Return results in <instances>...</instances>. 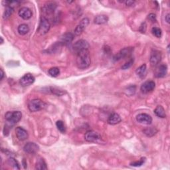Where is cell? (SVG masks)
<instances>
[{
	"instance_id": "obj_8",
	"label": "cell",
	"mask_w": 170,
	"mask_h": 170,
	"mask_svg": "<svg viewBox=\"0 0 170 170\" xmlns=\"http://www.w3.org/2000/svg\"><path fill=\"white\" fill-rule=\"evenodd\" d=\"M89 21H90L88 18L87 17L83 18V19L80 21L79 25L76 27L75 29V34L77 36L82 34V33L84 31V29L87 28L88 24H89Z\"/></svg>"
},
{
	"instance_id": "obj_27",
	"label": "cell",
	"mask_w": 170,
	"mask_h": 170,
	"mask_svg": "<svg viewBox=\"0 0 170 170\" xmlns=\"http://www.w3.org/2000/svg\"><path fill=\"white\" fill-rule=\"evenodd\" d=\"M49 91L51 93L55 94V95H57V96H61L63 94H65V91H62V90L58 89V88H56V87H49Z\"/></svg>"
},
{
	"instance_id": "obj_39",
	"label": "cell",
	"mask_w": 170,
	"mask_h": 170,
	"mask_svg": "<svg viewBox=\"0 0 170 170\" xmlns=\"http://www.w3.org/2000/svg\"><path fill=\"white\" fill-rule=\"evenodd\" d=\"M169 17H170V15L169 13L165 16V20H166V21H167V23H169V22H170Z\"/></svg>"
},
{
	"instance_id": "obj_21",
	"label": "cell",
	"mask_w": 170,
	"mask_h": 170,
	"mask_svg": "<svg viewBox=\"0 0 170 170\" xmlns=\"http://www.w3.org/2000/svg\"><path fill=\"white\" fill-rule=\"evenodd\" d=\"M136 73L140 78H141V79L145 78V76H146V74H147L146 65L143 64L140 66V67H138L137 69H136Z\"/></svg>"
},
{
	"instance_id": "obj_2",
	"label": "cell",
	"mask_w": 170,
	"mask_h": 170,
	"mask_svg": "<svg viewBox=\"0 0 170 170\" xmlns=\"http://www.w3.org/2000/svg\"><path fill=\"white\" fill-rule=\"evenodd\" d=\"M46 104L40 99H33L29 101L28 108L32 112H38L45 108Z\"/></svg>"
},
{
	"instance_id": "obj_15",
	"label": "cell",
	"mask_w": 170,
	"mask_h": 170,
	"mask_svg": "<svg viewBox=\"0 0 170 170\" xmlns=\"http://www.w3.org/2000/svg\"><path fill=\"white\" fill-rule=\"evenodd\" d=\"M18 14H19V16L24 20L29 19L30 18H31L33 15L31 10L30 9H29L28 7H25L21 8L19 11V12H18Z\"/></svg>"
},
{
	"instance_id": "obj_36",
	"label": "cell",
	"mask_w": 170,
	"mask_h": 170,
	"mask_svg": "<svg viewBox=\"0 0 170 170\" xmlns=\"http://www.w3.org/2000/svg\"><path fill=\"white\" fill-rule=\"evenodd\" d=\"M148 19L152 22L156 21V16L154 13H150L148 16Z\"/></svg>"
},
{
	"instance_id": "obj_7",
	"label": "cell",
	"mask_w": 170,
	"mask_h": 170,
	"mask_svg": "<svg viewBox=\"0 0 170 170\" xmlns=\"http://www.w3.org/2000/svg\"><path fill=\"white\" fill-rule=\"evenodd\" d=\"M161 60V54L159 51L153 50L151 51L150 58V62L151 65L153 66H156L160 63Z\"/></svg>"
},
{
	"instance_id": "obj_18",
	"label": "cell",
	"mask_w": 170,
	"mask_h": 170,
	"mask_svg": "<svg viewBox=\"0 0 170 170\" xmlns=\"http://www.w3.org/2000/svg\"><path fill=\"white\" fill-rule=\"evenodd\" d=\"M74 39V35L71 33H65L61 37V43L62 45H69Z\"/></svg>"
},
{
	"instance_id": "obj_24",
	"label": "cell",
	"mask_w": 170,
	"mask_h": 170,
	"mask_svg": "<svg viewBox=\"0 0 170 170\" xmlns=\"http://www.w3.org/2000/svg\"><path fill=\"white\" fill-rule=\"evenodd\" d=\"M17 30H18V33H19L20 35H25L29 32V27L26 24H21L18 27Z\"/></svg>"
},
{
	"instance_id": "obj_28",
	"label": "cell",
	"mask_w": 170,
	"mask_h": 170,
	"mask_svg": "<svg viewBox=\"0 0 170 170\" xmlns=\"http://www.w3.org/2000/svg\"><path fill=\"white\" fill-rule=\"evenodd\" d=\"M56 126L58 128V130L60 131L61 133H65L66 132V127L63 122L61 120H58L56 122Z\"/></svg>"
},
{
	"instance_id": "obj_16",
	"label": "cell",
	"mask_w": 170,
	"mask_h": 170,
	"mask_svg": "<svg viewBox=\"0 0 170 170\" xmlns=\"http://www.w3.org/2000/svg\"><path fill=\"white\" fill-rule=\"evenodd\" d=\"M16 134L18 140L20 141H24L28 138V133L24 128L21 127H17L16 129Z\"/></svg>"
},
{
	"instance_id": "obj_4",
	"label": "cell",
	"mask_w": 170,
	"mask_h": 170,
	"mask_svg": "<svg viewBox=\"0 0 170 170\" xmlns=\"http://www.w3.org/2000/svg\"><path fill=\"white\" fill-rule=\"evenodd\" d=\"M50 27L51 25L48 19H46L45 17H42L41 18L39 27L37 29V32L39 34L41 35H45L49 31Z\"/></svg>"
},
{
	"instance_id": "obj_34",
	"label": "cell",
	"mask_w": 170,
	"mask_h": 170,
	"mask_svg": "<svg viewBox=\"0 0 170 170\" xmlns=\"http://www.w3.org/2000/svg\"><path fill=\"white\" fill-rule=\"evenodd\" d=\"M136 86L133 85V86H130L128 87V88L126 90V94L129 96H132V94H134L136 92Z\"/></svg>"
},
{
	"instance_id": "obj_29",
	"label": "cell",
	"mask_w": 170,
	"mask_h": 170,
	"mask_svg": "<svg viewBox=\"0 0 170 170\" xmlns=\"http://www.w3.org/2000/svg\"><path fill=\"white\" fill-rule=\"evenodd\" d=\"M49 74L53 77H57L60 74V70L58 67H53L49 70Z\"/></svg>"
},
{
	"instance_id": "obj_30",
	"label": "cell",
	"mask_w": 170,
	"mask_h": 170,
	"mask_svg": "<svg viewBox=\"0 0 170 170\" xmlns=\"http://www.w3.org/2000/svg\"><path fill=\"white\" fill-rule=\"evenodd\" d=\"M8 163L10 165L13 166V167L15 169H19L20 167H19V165L18 164V162L16 160H15L14 158H10L9 160H8Z\"/></svg>"
},
{
	"instance_id": "obj_19",
	"label": "cell",
	"mask_w": 170,
	"mask_h": 170,
	"mask_svg": "<svg viewBox=\"0 0 170 170\" xmlns=\"http://www.w3.org/2000/svg\"><path fill=\"white\" fill-rule=\"evenodd\" d=\"M122 119L119 114L117 113H112L108 118V123L110 125H115L119 124L121 122Z\"/></svg>"
},
{
	"instance_id": "obj_6",
	"label": "cell",
	"mask_w": 170,
	"mask_h": 170,
	"mask_svg": "<svg viewBox=\"0 0 170 170\" xmlns=\"http://www.w3.org/2000/svg\"><path fill=\"white\" fill-rule=\"evenodd\" d=\"M101 138V135L94 130L87 131L84 135V140L88 142H96Z\"/></svg>"
},
{
	"instance_id": "obj_3",
	"label": "cell",
	"mask_w": 170,
	"mask_h": 170,
	"mask_svg": "<svg viewBox=\"0 0 170 170\" xmlns=\"http://www.w3.org/2000/svg\"><path fill=\"white\" fill-rule=\"evenodd\" d=\"M21 118L22 114L19 111H8L6 112L5 115V120L12 124H15L19 122L21 120Z\"/></svg>"
},
{
	"instance_id": "obj_9",
	"label": "cell",
	"mask_w": 170,
	"mask_h": 170,
	"mask_svg": "<svg viewBox=\"0 0 170 170\" xmlns=\"http://www.w3.org/2000/svg\"><path fill=\"white\" fill-rule=\"evenodd\" d=\"M89 47H90L89 43H88L87 41L80 39V40L77 41L74 44L73 49L75 50V52H76V53H77L80 51H83L84 49H88Z\"/></svg>"
},
{
	"instance_id": "obj_12",
	"label": "cell",
	"mask_w": 170,
	"mask_h": 170,
	"mask_svg": "<svg viewBox=\"0 0 170 170\" xmlns=\"http://www.w3.org/2000/svg\"><path fill=\"white\" fill-rule=\"evenodd\" d=\"M39 147L35 143L28 142L23 147L25 152L29 154H35L39 151Z\"/></svg>"
},
{
	"instance_id": "obj_35",
	"label": "cell",
	"mask_w": 170,
	"mask_h": 170,
	"mask_svg": "<svg viewBox=\"0 0 170 170\" xmlns=\"http://www.w3.org/2000/svg\"><path fill=\"white\" fill-rule=\"evenodd\" d=\"M146 28H147V25H146V23L144 22V23H142V25H140V31L142 33H145L146 31Z\"/></svg>"
},
{
	"instance_id": "obj_13",
	"label": "cell",
	"mask_w": 170,
	"mask_h": 170,
	"mask_svg": "<svg viewBox=\"0 0 170 170\" xmlns=\"http://www.w3.org/2000/svg\"><path fill=\"white\" fill-rule=\"evenodd\" d=\"M136 120L140 124L150 125L152 122V118L149 114L142 113L137 115V116H136Z\"/></svg>"
},
{
	"instance_id": "obj_17",
	"label": "cell",
	"mask_w": 170,
	"mask_h": 170,
	"mask_svg": "<svg viewBox=\"0 0 170 170\" xmlns=\"http://www.w3.org/2000/svg\"><path fill=\"white\" fill-rule=\"evenodd\" d=\"M57 8V4L54 2H49L47 3L43 8V12L47 15L52 14L54 13Z\"/></svg>"
},
{
	"instance_id": "obj_25",
	"label": "cell",
	"mask_w": 170,
	"mask_h": 170,
	"mask_svg": "<svg viewBox=\"0 0 170 170\" xmlns=\"http://www.w3.org/2000/svg\"><path fill=\"white\" fill-rule=\"evenodd\" d=\"M158 132V130L154 127H148L143 130V133L148 137H151Z\"/></svg>"
},
{
	"instance_id": "obj_32",
	"label": "cell",
	"mask_w": 170,
	"mask_h": 170,
	"mask_svg": "<svg viewBox=\"0 0 170 170\" xmlns=\"http://www.w3.org/2000/svg\"><path fill=\"white\" fill-rule=\"evenodd\" d=\"M134 58H131L130 60H129L128 62H126V63L123 66H122V69L127 70L128 69H130L131 66L133 65V64H134Z\"/></svg>"
},
{
	"instance_id": "obj_22",
	"label": "cell",
	"mask_w": 170,
	"mask_h": 170,
	"mask_svg": "<svg viewBox=\"0 0 170 170\" xmlns=\"http://www.w3.org/2000/svg\"><path fill=\"white\" fill-rule=\"evenodd\" d=\"M154 113L159 118H164L166 117V114L165 112L164 108L161 106H158L156 109L154 110Z\"/></svg>"
},
{
	"instance_id": "obj_14",
	"label": "cell",
	"mask_w": 170,
	"mask_h": 170,
	"mask_svg": "<svg viewBox=\"0 0 170 170\" xmlns=\"http://www.w3.org/2000/svg\"><path fill=\"white\" fill-rule=\"evenodd\" d=\"M168 73V66L165 64L158 66L155 71V76L157 78H163Z\"/></svg>"
},
{
	"instance_id": "obj_5",
	"label": "cell",
	"mask_w": 170,
	"mask_h": 170,
	"mask_svg": "<svg viewBox=\"0 0 170 170\" xmlns=\"http://www.w3.org/2000/svg\"><path fill=\"white\" fill-rule=\"evenodd\" d=\"M133 51H134V48L133 47L124 48L123 49L120 50L116 55H114L113 57V60L114 61H118L121 60V59L129 57L133 52Z\"/></svg>"
},
{
	"instance_id": "obj_11",
	"label": "cell",
	"mask_w": 170,
	"mask_h": 170,
	"mask_svg": "<svg viewBox=\"0 0 170 170\" xmlns=\"http://www.w3.org/2000/svg\"><path fill=\"white\" fill-rule=\"evenodd\" d=\"M35 82V77L31 74H25V75L21 77L19 80V83L22 87H28L30 86Z\"/></svg>"
},
{
	"instance_id": "obj_23",
	"label": "cell",
	"mask_w": 170,
	"mask_h": 170,
	"mask_svg": "<svg viewBox=\"0 0 170 170\" xmlns=\"http://www.w3.org/2000/svg\"><path fill=\"white\" fill-rule=\"evenodd\" d=\"M35 169L39 170H45L47 169V166L46 162L43 158H39L37 161V164L35 165Z\"/></svg>"
},
{
	"instance_id": "obj_33",
	"label": "cell",
	"mask_w": 170,
	"mask_h": 170,
	"mask_svg": "<svg viewBox=\"0 0 170 170\" xmlns=\"http://www.w3.org/2000/svg\"><path fill=\"white\" fill-rule=\"evenodd\" d=\"M146 161V158H141V160H140L139 161L132 162L130 164L132 166H134V167H140V166H142Z\"/></svg>"
},
{
	"instance_id": "obj_26",
	"label": "cell",
	"mask_w": 170,
	"mask_h": 170,
	"mask_svg": "<svg viewBox=\"0 0 170 170\" xmlns=\"http://www.w3.org/2000/svg\"><path fill=\"white\" fill-rule=\"evenodd\" d=\"M13 13V8L10 6H6L5 12L3 13V17L4 19H8L9 17H10V16H12Z\"/></svg>"
},
{
	"instance_id": "obj_38",
	"label": "cell",
	"mask_w": 170,
	"mask_h": 170,
	"mask_svg": "<svg viewBox=\"0 0 170 170\" xmlns=\"http://www.w3.org/2000/svg\"><path fill=\"white\" fill-rule=\"evenodd\" d=\"M0 72H1V74H0V80H2L3 78V76H4V72H3L2 69H0Z\"/></svg>"
},
{
	"instance_id": "obj_1",
	"label": "cell",
	"mask_w": 170,
	"mask_h": 170,
	"mask_svg": "<svg viewBox=\"0 0 170 170\" xmlns=\"http://www.w3.org/2000/svg\"><path fill=\"white\" fill-rule=\"evenodd\" d=\"M91 59L89 51L88 49H84L77 53L76 65L80 69H84L90 66Z\"/></svg>"
},
{
	"instance_id": "obj_37",
	"label": "cell",
	"mask_w": 170,
	"mask_h": 170,
	"mask_svg": "<svg viewBox=\"0 0 170 170\" xmlns=\"http://www.w3.org/2000/svg\"><path fill=\"white\" fill-rule=\"evenodd\" d=\"M126 3V5L127 6H133L134 5V3H135V2L134 1H130V0H128V1H126V2H124Z\"/></svg>"
},
{
	"instance_id": "obj_10",
	"label": "cell",
	"mask_w": 170,
	"mask_h": 170,
	"mask_svg": "<svg viewBox=\"0 0 170 170\" xmlns=\"http://www.w3.org/2000/svg\"><path fill=\"white\" fill-rule=\"evenodd\" d=\"M155 87H156V83H154V81L147 80L142 84L140 90L143 93L147 94L150 92H152L154 90Z\"/></svg>"
},
{
	"instance_id": "obj_31",
	"label": "cell",
	"mask_w": 170,
	"mask_h": 170,
	"mask_svg": "<svg viewBox=\"0 0 170 170\" xmlns=\"http://www.w3.org/2000/svg\"><path fill=\"white\" fill-rule=\"evenodd\" d=\"M151 32H152L153 35L156 36L157 38H160L162 35V31L160 28L158 27H153L151 29Z\"/></svg>"
},
{
	"instance_id": "obj_20",
	"label": "cell",
	"mask_w": 170,
	"mask_h": 170,
	"mask_svg": "<svg viewBox=\"0 0 170 170\" xmlns=\"http://www.w3.org/2000/svg\"><path fill=\"white\" fill-rule=\"evenodd\" d=\"M108 21V17L105 15H100L94 18V23L97 25H102L107 23Z\"/></svg>"
},
{
	"instance_id": "obj_40",
	"label": "cell",
	"mask_w": 170,
	"mask_h": 170,
	"mask_svg": "<svg viewBox=\"0 0 170 170\" xmlns=\"http://www.w3.org/2000/svg\"><path fill=\"white\" fill-rule=\"evenodd\" d=\"M0 39H1V44H2L3 43V39L2 38V37H0Z\"/></svg>"
}]
</instances>
